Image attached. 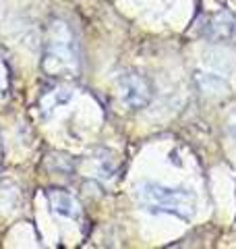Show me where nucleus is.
<instances>
[{"instance_id":"7ed1b4c3","label":"nucleus","mask_w":236,"mask_h":249,"mask_svg":"<svg viewBox=\"0 0 236 249\" xmlns=\"http://www.w3.org/2000/svg\"><path fill=\"white\" fill-rule=\"evenodd\" d=\"M118 91H120V100L131 108H145L153 98V88L143 75L129 73L122 75L118 81Z\"/></svg>"},{"instance_id":"39448f33","label":"nucleus","mask_w":236,"mask_h":249,"mask_svg":"<svg viewBox=\"0 0 236 249\" xmlns=\"http://www.w3.org/2000/svg\"><path fill=\"white\" fill-rule=\"evenodd\" d=\"M230 135L236 139V123H232V124H230Z\"/></svg>"},{"instance_id":"20e7f679","label":"nucleus","mask_w":236,"mask_h":249,"mask_svg":"<svg viewBox=\"0 0 236 249\" xmlns=\"http://www.w3.org/2000/svg\"><path fill=\"white\" fill-rule=\"evenodd\" d=\"M48 201H50V208L60 216L73 218V220L81 216V206H79V201L65 189H50Z\"/></svg>"},{"instance_id":"f03ea898","label":"nucleus","mask_w":236,"mask_h":249,"mask_svg":"<svg viewBox=\"0 0 236 249\" xmlns=\"http://www.w3.org/2000/svg\"><path fill=\"white\" fill-rule=\"evenodd\" d=\"M139 201L149 212L174 214L183 220H191L195 214V196L188 189H172V187L143 183L139 187Z\"/></svg>"},{"instance_id":"f257e3e1","label":"nucleus","mask_w":236,"mask_h":249,"mask_svg":"<svg viewBox=\"0 0 236 249\" xmlns=\"http://www.w3.org/2000/svg\"><path fill=\"white\" fill-rule=\"evenodd\" d=\"M44 71L50 75H75L79 71L77 40L65 21H54L50 25Z\"/></svg>"}]
</instances>
